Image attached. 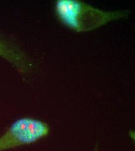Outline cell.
Returning <instances> with one entry per match:
<instances>
[{"instance_id": "6da1fadb", "label": "cell", "mask_w": 135, "mask_h": 151, "mask_svg": "<svg viewBox=\"0 0 135 151\" xmlns=\"http://www.w3.org/2000/svg\"><path fill=\"white\" fill-rule=\"evenodd\" d=\"M56 12L59 21L77 33L95 30L128 16L127 11H105L79 0H58Z\"/></svg>"}, {"instance_id": "7a4b0ae2", "label": "cell", "mask_w": 135, "mask_h": 151, "mask_svg": "<svg viewBox=\"0 0 135 151\" xmlns=\"http://www.w3.org/2000/svg\"><path fill=\"white\" fill-rule=\"evenodd\" d=\"M50 132L45 122L31 117L15 121L0 136V151H6L34 144L47 137Z\"/></svg>"}, {"instance_id": "3957f363", "label": "cell", "mask_w": 135, "mask_h": 151, "mask_svg": "<svg viewBox=\"0 0 135 151\" xmlns=\"http://www.w3.org/2000/svg\"><path fill=\"white\" fill-rule=\"evenodd\" d=\"M0 58L9 63L22 74L30 71L32 65L25 52L0 32Z\"/></svg>"}, {"instance_id": "277c9868", "label": "cell", "mask_w": 135, "mask_h": 151, "mask_svg": "<svg viewBox=\"0 0 135 151\" xmlns=\"http://www.w3.org/2000/svg\"><path fill=\"white\" fill-rule=\"evenodd\" d=\"M98 148H99V147H98V146L96 145V146H95V147L94 148V149H93V150L92 151H98Z\"/></svg>"}]
</instances>
